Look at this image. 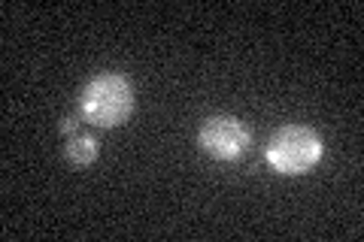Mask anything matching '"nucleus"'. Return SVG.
<instances>
[{"mask_svg":"<svg viewBox=\"0 0 364 242\" xmlns=\"http://www.w3.org/2000/svg\"><path fill=\"white\" fill-rule=\"evenodd\" d=\"M134 85L122 73H97L79 94V115L95 128H119L134 115Z\"/></svg>","mask_w":364,"mask_h":242,"instance_id":"obj_1","label":"nucleus"},{"mask_svg":"<svg viewBox=\"0 0 364 242\" xmlns=\"http://www.w3.org/2000/svg\"><path fill=\"white\" fill-rule=\"evenodd\" d=\"M325 155V143L316 131L304 124H286L267 140L264 160L279 176H304L310 172Z\"/></svg>","mask_w":364,"mask_h":242,"instance_id":"obj_2","label":"nucleus"},{"mask_svg":"<svg viewBox=\"0 0 364 242\" xmlns=\"http://www.w3.org/2000/svg\"><path fill=\"white\" fill-rule=\"evenodd\" d=\"M198 145L215 160H237L249 152L252 136L234 115H210L198 131Z\"/></svg>","mask_w":364,"mask_h":242,"instance_id":"obj_3","label":"nucleus"},{"mask_svg":"<svg viewBox=\"0 0 364 242\" xmlns=\"http://www.w3.org/2000/svg\"><path fill=\"white\" fill-rule=\"evenodd\" d=\"M97 152H100V143L95 140V136H88V133H73V136H67L64 155H67V160H70L73 167H88V164H95Z\"/></svg>","mask_w":364,"mask_h":242,"instance_id":"obj_4","label":"nucleus"},{"mask_svg":"<svg viewBox=\"0 0 364 242\" xmlns=\"http://www.w3.org/2000/svg\"><path fill=\"white\" fill-rule=\"evenodd\" d=\"M61 133H67V136H73V133H79V119H61Z\"/></svg>","mask_w":364,"mask_h":242,"instance_id":"obj_5","label":"nucleus"}]
</instances>
